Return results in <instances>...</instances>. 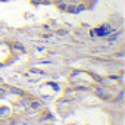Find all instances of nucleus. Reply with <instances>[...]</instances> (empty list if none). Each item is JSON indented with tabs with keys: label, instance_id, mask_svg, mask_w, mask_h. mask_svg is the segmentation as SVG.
<instances>
[{
	"label": "nucleus",
	"instance_id": "1",
	"mask_svg": "<svg viewBox=\"0 0 125 125\" xmlns=\"http://www.w3.org/2000/svg\"><path fill=\"white\" fill-rule=\"evenodd\" d=\"M110 32H112V31H110V28H109L107 25H103V27H100V28L96 30V34L100 35V37H104V35H107V34H110Z\"/></svg>",
	"mask_w": 125,
	"mask_h": 125
},
{
	"label": "nucleus",
	"instance_id": "2",
	"mask_svg": "<svg viewBox=\"0 0 125 125\" xmlns=\"http://www.w3.org/2000/svg\"><path fill=\"white\" fill-rule=\"evenodd\" d=\"M97 94H99V96H100V97H106V93H104V91H103V90H100V88H99V90H97Z\"/></svg>",
	"mask_w": 125,
	"mask_h": 125
}]
</instances>
